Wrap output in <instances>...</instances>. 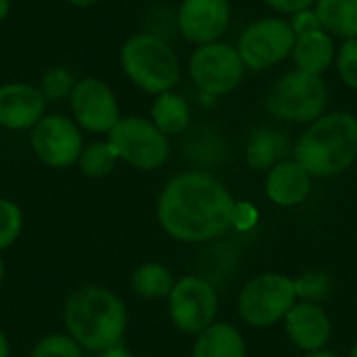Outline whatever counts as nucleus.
<instances>
[{
	"mask_svg": "<svg viewBox=\"0 0 357 357\" xmlns=\"http://www.w3.org/2000/svg\"><path fill=\"white\" fill-rule=\"evenodd\" d=\"M335 63H337V71H339L341 79L349 88L357 90V38L345 40Z\"/></svg>",
	"mask_w": 357,
	"mask_h": 357,
	"instance_id": "28",
	"label": "nucleus"
},
{
	"mask_svg": "<svg viewBox=\"0 0 357 357\" xmlns=\"http://www.w3.org/2000/svg\"><path fill=\"white\" fill-rule=\"evenodd\" d=\"M178 31L184 40L203 46L218 42L230 25L228 0H182L178 8Z\"/></svg>",
	"mask_w": 357,
	"mask_h": 357,
	"instance_id": "13",
	"label": "nucleus"
},
{
	"mask_svg": "<svg viewBox=\"0 0 357 357\" xmlns=\"http://www.w3.org/2000/svg\"><path fill=\"white\" fill-rule=\"evenodd\" d=\"M132 289L136 295L146 299L169 297L174 289V276L161 264H144L132 274Z\"/></svg>",
	"mask_w": 357,
	"mask_h": 357,
	"instance_id": "22",
	"label": "nucleus"
},
{
	"mask_svg": "<svg viewBox=\"0 0 357 357\" xmlns=\"http://www.w3.org/2000/svg\"><path fill=\"white\" fill-rule=\"evenodd\" d=\"M188 73L201 92L207 96H222L241 84L245 63L232 44L211 42L195 48L188 61Z\"/></svg>",
	"mask_w": 357,
	"mask_h": 357,
	"instance_id": "7",
	"label": "nucleus"
},
{
	"mask_svg": "<svg viewBox=\"0 0 357 357\" xmlns=\"http://www.w3.org/2000/svg\"><path fill=\"white\" fill-rule=\"evenodd\" d=\"M33 155L48 167H71L84 151L82 128L65 115H44L29 132Z\"/></svg>",
	"mask_w": 357,
	"mask_h": 357,
	"instance_id": "10",
	"label": "nucleus"
},
{
	"mask_svg": "<svg viewBox=\"0 0 357 357\" xmlns=\"http://www.w3.org/2000/svg\"><path fill=\"white\" fill-rule=\"evenodd\" d=\"M268 6H272L274 10L278 13H297V10H303V8H310L312 4H316V0H266Z\"/></svg>",
	"mask_w": 357,
	"mask_h": 357,
	"instance_id": "31",
	"label": "nucleus"
},
{
	"mask_svg": "<svg viewBox=\"0 0 357 357\" xmlns=\"http://www.w3.org/2000/svg\"><path fill=\"white\" fill-rule=\"evenodd\" d=\"M295 42L297 36L287 19L266 17L245 27L238 38L236 50L245 67L253 71H264L293 54Z\"/></svg>",
	"mask_w": 357,
	"mask_h": 357,
	"instance_id": "9",
	"label": "nucleus"
},
{
	"mask_svg": "<svg viewBox=\"0 0 357 357\" xmlns=\"http://www.w3.org/2000/svg\"><path fill=\"white\" fill-rule=\"evenodd\" d=\"M117 161H119V157H117L113 144L109 140H105V142H92L88 146H84V151L77 159V165H79L82 174L88 178H105L113 172Z\"/></svg>",
	"mask_w": 357,
	"mask_h": 357,
	"instance_id": "23",
	"label": "nucleus"
},
{
	"mask_svg": "<svg viewBox=\"0 0 357 357\" xmlns=\"http://www.w3.org/2000/svg\"><path fill=\"white\" fill-rule=\"evenodd\" d=\"M75 84H77V79L73 77V73L67 67H52L42 75L40 90L46 100H61L71 94Z\"/></svg>",
	"mask_w": 357,
	"mask_h": 357,
	"instance_id": "24",
	"label": "nucleus"
},
{
	"mask_svg": "<svg viewBox=\"0 0 357 357\" xmlns=\"http://www.w3.org/2000/svg\"><path fill=\"white\" fill-rule=\"evenodd\" d=\"M190 357H245V341L230 324H211L205 328Z\"/></svg>",
	"mask_w": 357,
	"mask_h": 357,
	"instance_id": "18",
	"label": "nucleus"
},
{
	"mask_svg": "<svg viewBox=\"0 0 357 357\" xmlns=\"http://www.w3.org/2000/svg\"><path fill=\"white\" fill-rule=\"evenodd\" d=\"M287 333L297 347L305 351H320L331 337V322L316 303L295 305L287 316Z\"/></svg>",
	"mask_w": 357,
	"mask_h": 357,
	"instance_id": "15",
	"label": "nucleus"
},
{
	"mask_svg": "<svg viewBox=\"0 0 357 357\" xmlns=\"http://www.w3.org/2000/svg\"><path fill=\"white\" fill-rule=\"evenodd\" d=\"M29 357H82V347L69 335H46L36 343Z\"/></svg>",
	"mask_w": 357,
	"mask_h": 357,
	"instance_id": "26",
	"label": "nucleus"
},
{
	"mask_svg": "<svg viewBox=\"0 0 357 357\" xmlns=\"http://www.w3.org/2000/svg\"><path fill=\"white\" fill-rule=\"evenodd\" d=\"M307 357H337L335 354H331V351H314L312 356Z\"/></svg>",
	"mask_w": 357,
	"mask_h": 357,
	"instance_id": "36",
	"label": "nucleus"
},
{
	"mask_svg": "<svg viewBox=\"0 0 357 357\" xmlns=\"http://www.w3.org/2000/svg\"><path fill=\"white\" fill-rule=\"evenodd\" d=\"M23 213L17 203L8 199H0V251L8 249L21 234Z\"/></svg>",
	"mask_w": 357,
	"mask_h": 357,
	"instance_id": "25",
	"label": "nucleus"
},
{
	"mask_svg": "<svg viewBox=\"0 0 357 357\" xmlns=\"http://www.w3.org/2000/svg\"><path fill=\"white\" fill-rule=\"evenodd\" d=\"M107 140L121 161L138 169H157L169 157L167 136L151 119L138 115L121 117Z\"/></svg>",
	"mask_w": 357,
	"mask_h": 357,
	"instance_id": "6",
	"label": "nucleus"
},
{
	"mask_svg": "<svg viewBox=\"0 0 357 357\" xmlns=\"http://www.w3.org/2000/svg\"><path fill=\"white\" fill-rule=\"evenodd\" d=\"M289 153V140L282 132L272 128H257L247 144V163L253 169H268L282 161Z\"/></svg>",
	"mask_w": 357,
	"mask_h": 357,
	"instance_id": "20",
	"label": "nucleus"
},
{
	"mask_svg": "<svg viewBox=\"0 0 357 357\" xmlns=\"http://www.w3.org/2000/svg\"><path fill=\"white\" fill-rule=\"evenodd\" d=\"M314 10L326 33L357 38V0H316Z\"/></svg>",
	"mask_w": 357,
	"mask_h": 357,
	"instance_id": "21",
	"label": "nucleus"
},
{
	"mask_svg": "<svg viewBox=\"0 0 357 357\" xmlns=\"http://www.w3.org/2000/svg\"><path fill=\"white\" fill-rule=\"evenodd\" d=\"M2 278H4V264H2V257H0V284H2Z\"/></svg>",
	"mask_w": 357,
	"mask_h": 357,
	"instance_id": "37",
	"label": "nucleus"
},
{
	"mask_svg": "<svg viewBox=\"0 0 357 357\" xmlns=\"http://www.w3.org/2000/svg\"><path fill=\"white\" fill-rule=\"evenodd\" d=\"M257 222V213L249 203H241L234 207V215H232V224H236L238 228H251Z\"/></svg>",
	"mask_w": 357,
	"mask_h": 357,
	"instance_id": "30",
	"label": "nucleus"
},
{
	"mask_svg": "<svg viewBox=\"0 0 357 357\" xmlns=\"http://www.w3.org/2000/svg\"><path fill=\"white\" fill-rule=\"evenodd\" d=\"M46 98L40 88L23 82L0 86V128L31 130L46 115Z\"/></svg>",
	"mask_w": 357,
	"mask_h": 357,
	"instance_id": "14",
	"label": "nucleus"
},
{
	"mask_svg": "<svg viewBox=\"0 0 357 357\" xmlns=\"http://www.w3.org/2000/svg\"><path fill=\"white\" fill-rule=\"evenodd\" d=\"M349 357H357V345L354 347V349H351V356H349Z\"/></svg>",
	"mask_w": 357,
	"mask_h": 357,
	"instance_id": "38",
	"label": "nucleus"
},
{
	"mask_svg": "<svg viewBox=\"0 0 357 357\" xmlns=\"http://www.w3.org/2000/svg\"><path fill=\"white\" fill-rule=\"evenodd\" d=\"M151 121L165 134L176 136L182 134L190 126V105L184 96L167 90L157 94L151 107Z\"/></svg>",
	"mask_w": 357,
	"mask_h": 357,
	"instance_id": "19",
	"label": "nucleus"
},
{
	"mask_svg": "<svg viewBox=\"0 0 357 357\" xmlns=\"http://www.w3.org/2000/svg\"><path fill=\"white\" fill-rule=\"evenodd\" d=\"M289 23H291V27H293V31H295L297 38L322 29V25H320V21L316 17V10H312V8H303V10L293 13V17H291Z\"/></svg>",
	"mask_w": 357,
	"mask_h": 357,
	"instance_id": "29",
	"label": "nucleus"
},
{
	"mask_svg": "<svg viewBox=\"0 0 357 357\" xmlns=\"http://www.w3.org/2000/svg\"><path fill=\"white\" fill-rule=\"evenodd\" d=\"M293 155L310 176L345 172L357 157V117L347 111L322 115L301 134Z\"/></svg>",
	"mask_w": 357,
	"mask_h": 357,
	"instance_id": "3",
	"label": "nucleus"
},
{
	"mask_svg": "<svg viewBox=\"0 0 357 357\" xmlns=\"http://www.w3.org/2000/svg\"><path fill=\"white\" fill-rule=\"evenodd\" d=\"M69 4H73V6H92V4H96L98 0H67Z\"/></svg>",
	"mask_w": 357,
	"mask_h": 357,
	"instance_id": "35",
	"label": "nucleus"
},
{
	"mask_svg": "<svg viewBox=\"0 0 357 357\" xmlns=\"http://www.w3.org/2000/svg\"><path fill=\"white\" fill-rule=\"evenodd\" d=\"M73 121L92 134H109L119 117L117 96L111 86L98 77H82L69 94Z\"/></svg>",
	"mask_w": 357,
	"mask_h": 357,
	"instance_id": "11",
	"label": "nucleus"
},
{
	"mask_svg": "<svg viewBox=\"0 0 357 357\" xmlns=\"http://www.w3.org/2000/svg\"><path fill=\"white\" fill-rule=\"evenodd\" d=\"M295 280L280 274H261L245 284L238 312L251 326H270L295 307Z\"/></svg>",
	"mask_w": 357,
	"mask_h": 357,
	"instance_id": "8",
	"label": "nucleus"
},
{
	"mask_svg": "<svg viewBox=\"0 0 357 357\" xmlns=\"http://www.w3.org/2000/svg\"><path fill=\"white\" fill-rule=\"evenodd\" d=\"M218 312V295L213 287L197 276H186L174 284L169 293V316L176 328L188 335H201L211 326Z\"/></svg>",
	"mask_w": 357,
	"mask_h": 357,
	"instance_id": "12",
	"label": "nucleus"
},
{
	"mask_svg": "<svg viewBox=\"0 0 357 357\" xmlns=\"http://www.w3.org/2000/svg\"><path fill=\"white\" fill-rule=\"evenodd\" d=\"M96 357H134V354H130V351H128L126 347H121V345H115V347H109V349L96 354Z\"/></svg>",
	"mask_w": 357,
	"mask_h": 357,
	"instance_id": "32",
	"label": "nucleus"
},
{
	"mask_svg": "<svg viewBox=\"0 0 357 357\" xmlns=\"http://www.w3.org/2000/svg\"><path fill=\"white\" fill-rule=\"evenodd\" d=\"M8 10H10V0H0V21L6 19Z\"/></svg>",
	"mask_w": 357,
	"mask_h": 357,
	"instance_id": "34",
	"label": "nucleus"
},
{
	"mask_svg": "<svg viewBox=\"0 0 357 357\" xmlns=\"http://www.w3.org/2000/svg\"><path fill=\"white\" fill-rule=\"evenodd\" d=\"M234 207L220 180L205 172H184L163 186L157 215L161 228L176 241L203 243L232 226Z\"/></svg>",
	"mask_w": 357,
	"mask_h": 357,
	"instance_id": "1",
	"label": "nucleus"
},
{
	"mask_svg": "<svg viewBox=\"0 0 357 357\" xmlns=\"http://www.w3.org/2000/svg\"><path fill=\"white\" fill-rule=\"evenodd\" d=\"M333 282L326 274L322 272H307L299 280H295V293L297 297L305 299L307 303L322 301L331 295Z\"/></svg>",
	"mask_w": 357,
	"mask_h": 357,
	"instance_id": "27",
	"label": "nucleus"
},
{
	"mask_svg": "<svg viewBox=\"0 0 357 357\" xmlns=\"http://www.w3.org/2000/svg\"><path fill=\"white\" fill-rule=\"evenodd\" d=\"M67 335L86 351L100 354L121 343L128 328L123 301L105 287H82L63 305Z\"/></svg>",
	"mask_w": 357,
	"mask_h": 357,
	"instance_id": "2",
	"label": "nucleus"
},
{
	"mask_svg": "<svg viewBox=\"0 0 357 357\" xmlns=\"http://www.w3.org/2000/svg\"><path fill=\"white\" fill-rule=\"evenodd\" d=\"M121 69L128 79L149 94L172 90L180 82V63L174 48L157 33L130 36L119 50Z\"/></svg>",
	"mask_w": 357,
	"mask_h": 357,
	"instance_id": "4",
	"label": "nucleus"
},
{
	"mask_svg": "<svg viewBox=\"0 0 357 357\" xmlns=\"http://www.w3.org/2000/svg\"><path fill=\"white\" fill-rule=\"evenodd\" d=\"M312 190V176L297 161L276 163L266 180L268 197L284 207L299 205Z\"/></svg>",
	"mask_w": 357,
	"mask_h": 357,
	"instance_id": "16",
	"label": "nucleus"
},
{
	"mask_svg": "<svg viewBox=\"0 0 357 357\" xmlns=\"http://www.w3.org/2000/svg\"><path fill=\"white\" fill-rule=\"evenodd\" d=\"M326 105L328 90L322 77L299 69L284 73L266 96V109L274 117L295 123H314L324 115Z\"/></svg>",
	"mask_w": 357,
	"mask_h": 357,
	"instance_id": "5",
	"label": "nucleus"
},
{
	"mask_svg": "<svg viewBox=\"0 0 357 357\" xmlns=\"http://www.w3.org/2000/svg\"><path fill=\"white\" fill-rule=\"evenodd\" d=\"M293 61L299 71H305L310 75H322L335 61V44L331 33L318 29L297 38L293 48Z\"/></svg>",
	"mask_w": 357,
	"mask_h": 357,
	"instance_id": "17",
	"label": "nucleus"
},
{
	"mask_svg": "<svg viewBox=\"0 0 357 357\" xmlns=\"http://www.w3.org/2000/svg\"><path fill=\"white\" fill-rule=\"evenodd\" d=\"M10 356V347H8V339L6 335L0 331V357H8Z\"/></svg>",
	"mask_w": 357,
	"mask_h": 357,
	"instance_id": "33",
	"label": "nucleus"
}]
</instances>
